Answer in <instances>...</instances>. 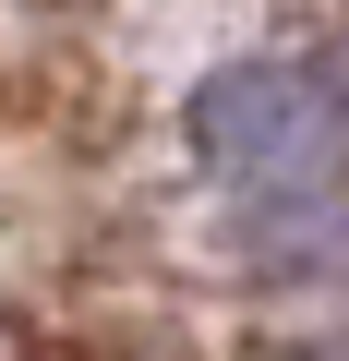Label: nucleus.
I'll return each instance as SVG.
<instances>
[{"label":"nucleus","mask_w":349,"mask_h":361,"mask_svg":"<svg viewBox=\"0 0 349 361\" xmlns=\"http://www.w3.org/2000/svg\"><path fill=\"white\" fill-rule=\"evenodd\" d=\"M13 361H193L169 325H133V313H61V325H37Z\"/></svg>","instance_id":"2"},{"label":"nucleus","mask_w":349,"mask_h":361,"mask_svg":"<svg viewBox=\"0 0 349 361\" xmlns=\"http://www.w3.org/2000/svg\"><path fill=\"white\" fill-rule=\"evenodd\" d=\"M181 145L217 193H241L253 217H289V205H325L337 169H349V97L289 61V49H241L217 61L193 97H181Z\"/></svg>","instance_id":"1"}]
</instances>
